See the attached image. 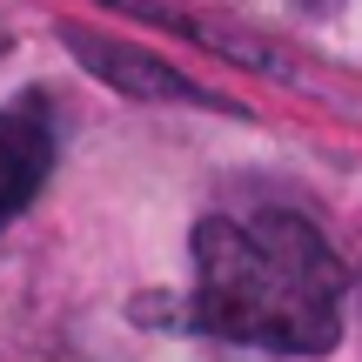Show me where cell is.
I'll return each instance as SVG.
<instances>
[{"label":"cell","instance_id":"1","mask_svg":"<svg viewBox=\"0 0 362 362\" xmlns=\"http://www.w3.org/2000/svg\"><path fill=\"white\" fill-rule=\"evenodd\" d=\"M336 248L288 208L208 215L194 228V329L269 356H329L342 336Z\"/></svg>","mask_w":362,"mask_h":362},{"label":"cell","instance_id":"2","mask_svg":"<svg viewBox=\"0 0 362 362\" xmlns=\"http://www.w3.org/2000/svg\"><path fill=\"white\" fill-rule=\"evenodd\" d=\"M54 161V115L40 94H21L13 107H0V221H13L40 194Z\"/></svg>","mask_w":362,"mask_h":362},{"label":"cell","instance_id":"3","mask_svg":"<svg viewBox=\"0 0 362 362\" xmlns=\"http://www.w3.org/2000/svg\"><path fill=\"white\" fill-rule=\"evenodd\" d=\"M67 47L81 54V67L101 81H115L121 94H134V101H181V107H221L215 94H202L188 74H175L168 61H155V54L128 47V40H94V34H67Z\"/></svg>","mask_w":362,"mask_h":362},{"label":"cell","instance_id":"4","mask_svg":"<svg viewBox=\"0 0 362 362\" xmlns=\"http://www.w3.org/2000/svg\"><path fill=\"white\" fill-rule=\"evenodd\" d=\"M296 7H309V13H329V7H336V0H296Z\"/></svg>","mask_w":362,"mask_h":362}]
</instances>
